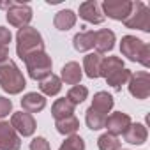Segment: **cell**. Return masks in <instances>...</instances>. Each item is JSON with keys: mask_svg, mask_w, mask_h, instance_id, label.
I'll return each instance as SVG.
<instances>
[{"mask_svg": "<svg viewBox=\"0 0 150 150\" xmlns=\"http://www.w3.org/2000/svg\"><path fill=\"white\" fill-rule=\"evenodd\" d=\"M51 115L55 117V120H62L65 117L74 115V106L64 97V99H57L51 106Z\"/></svg>", "mask_w": 150, "mask_h": 150, "instance_id": "7402d4cb", "label": "cell"}, {"mask_svg": "<svg viewBox=\"0 0 150 150\" xmlns=\"http://www.w3.org/2000/svg\"><path fill=\"white\" fill-rule=\"evenodd\" d=\"M25 65H27V71H28V76L35 81H41L44 80L46 76L51 74V57L46 53V51H37V53H32L28 55L25 60Z\"/></svg>", "mask_w": 150, "mask_h": 150, "instance_id": "277c9868", "label": "cell"}, {"mask_svg": "<svg viewBox=\"0 0 150 150\" xmlns=\"http://www.w3.org/2000/svg\"><path fill=\"white\" fill-rule=\"evenodd\" d=\"M101 62H103V55H99V53H88L83 58V69H85V74L88 78H92V80L99 78Z\"/></svg>", "mask_w": 150, "mask_h": 150, "instance_id": "d6986e66", "label": "cell"}, {"mask_svg": "<svg viewBox=\"0 0 150 150\" xmlns=\"http://www.w3.org/2000/svg\"><path fill=\"white\" fill-rule=\"evenodd\" d=\"M80 18L88 21V23H94V25H99L104 21V14L101 11V6L96 0H87V2L80 4Z\"/></svg>", "mask_w": 150, "mask_h": 150, "instance_id": "7c38bea8", "label": "cell"}, {"mask_svg": "<svg viewBox=\"0 0 150 150\" xmlns=\"http://www.w3.org/2000/svg\"><path fill=\"white\" fill-rule=\"evenodd\" d=\"M9 60V48L7 46H0V64H4Z\"/></svg>", "mask_w": 150, "mask_h": 150, "instance_id": "d6a6232c", "label": "cell"}, {"mask_svg": "<svg viewBox=\"0 0 150 150\" xmlns=\"http://www.w3.org/2000/svg\"><path fill=\"white\" fill-rule=\"evenodd\" d=\"M30 150H50V143H48L46 138L37 136L30 141Z\"/></svg>", "mask_w": 150, "mask_h": 150, "instance_id": "f546056e", "label": "cell"}, {"mask_svg": "<svg viewBox=\"0 0 150 150\" xmlns=\"http://www.w3.org/2000/svg\"><path fill=\"white\" fill-rule=\"evenodd\" d=\"M55 127H57V131H58L60 134L72 136V134H76V131L80 129V120L74 117V115H71V117H65V118H62V120H57Z\"/></svg>", "mask_w": 150, "mask_h": 150, "instance_id": "603a6c76", "label": "cell"}, {"mask_svg": "<svg viewBox=\"0 0 150 150\" xmlns=\"http://www.w3.org/2000/svg\"><path fill=\"white\" fill-rule=\"evenodd\" d=\"M127 83H129V92L132 97L143 101L150 96V76L146 71H138V72L131 74Z\"/></svg>", "mask_w": 150, "mask_h": 150, "instance_id": "52a82bcc", "label": "cell"}, {"mask_svg": "<svg viewBox=\"0 0 150 150\" xmlns=\"http://www.w3.org/2000/svg\"><path fill=\"white\" fill-rule=\"evenodd\" d=\"M131 71L129 69H118V71H115L113 74H110V76L106 78V81H108V85L113 88V90H122V85H125L127 81H129V78H131Z\"/></svg>", "mask_w": 150, "mask_h": 150, "instance_id": "cb8c5ba5", "label": "cell"}, {"mask_svg": "<svg viewBox=\"0 0 150 150\" xmlns=\"http://www.w3.org/2000/svg\"><path fill=\"white\" fill-rule=\"evenodd\" d=\"M85 122H87L88 129H92V131H99V129L104 127L106 117L101 115V113H97V111H94L92 108H88V110H87V115H85Z\"/></svg>", "mask_w": 150, "mask_h": 150, "instance_id": "4316f807", "label": "cell"}, {"mask_svg": "<svg viewBox=\"0 0 150 150\" xmlns=\"http://www.w3.org/2000/svg\"><path fill=\"white\" fill-rule=\"evenodd\" d=\"M53 25H55L57 30L65 32V30H69V28H72L74 25H76V14H74L71 9L58 11L55 14V18H53Z\"/></svg>", "mask_w": 150, "mask_h": 150, "instance_id": "ffe728a7", "label": "cell"}, {"mask_svg": "<svg viewBox=\"0 0 150 150\" xmlns=\"http://www.w3.org/2000/svg\"><path fill=\"white\" fill-rule=\"evenodd\" d=\"M118 69H124L122 58H118V57H106V58H103V62H101V72H99V76H103V78L106 80L110 74H113V72L118 71Z\"/></svg>", "mask_w": 150, "mask_h": 150, "instance_id": "d4e9b609", "label": "cell"}, {"mask_svg": "<svg viewBox=\"0 0 150 150\" xmlns=\"http://www.w3.org/2000/svg\"><path fill=\"white\" fill-rule=\"evenodd\" d=\"M13 129L21 136H32L35 132V118L27 111H16L11 117Z\"/></svg>", "mask_w": 150, "mask_h": 150, "instance_id": "9c48e42d", "label": "cell"}, {"mask_svg": "<svg viewBox=\"0 0 150 150\" xmlns=\"http://www.w3.org/2000/svg\"><path fill=\"white\" fill-rule=\"evenodd\" d=\"M96 44V32L94 30H83V32H78L72 39V46L76 51L83 53V51H88L92 50Z\"/></svg>", "mask_w": 150, "mask_h": 150, "instance_id": "e0dca14e", "label": "cell"}, {"mask_svg": "<svg viewBox=\"0 0 150 150\" xmlns=\"http://www.w3.org/2000/svg\"><path fill=\"white\" fill-rule=\"evenodd\" d=\"M0 87H2L4 92H7L11 96L23 92V88L27 87L23 72L13 60L0 64Z\"/></svg>", "mask_w": 150, "mask_h": 150, "instance_id": "6da1fadb", "label": "cell"}, {"mask_svg": "<svg viewBox=\"0 0 150 150\" xmlns=\"http://www.w3.org/2000/svg\"><path fill=\"white\" fill-rule=\"evenodd\" d=\"M101 11L104 14V18H111L117 21H124L127 20V16L132 11V2L131 0H104Z\"/></svg>", "mask_w": 150, "mask_h": 150, "instance_id": "8992f818", "label": "cell"}, {"mask_svg": "<svg viewBox=\"0 0 150 150\" xmlns=\"http://www.w3.org/2000/svg\"><path fill=\"white\" fill-rule=\"evenodd\" d=\"M127 28H138L141 32H150V9L143 2H132V11L124 20Z\"/></svg>", "mask_w": 150, "mask_h": 150, "instance_id": "5b68a950", "label": "cell"}, {"mask_svg": "<svg viewBox=\"0 0 150 150\" xmlns=\"http://www.w3.org/2000/svg\"><path fill=\"white\" fill-rule=\"evenodd\" d=\"M39 88L44 96H57L62 90V80L51 72L50 76H46L44 80L39 81Z\"/></svg>", "mask_w": 150, "mask_h": 150, "instance_id": "44dd1931", "label": "cell"}, {"mask_svg": "<svg viewBox=\"0 0 150 150\" xmlns=\"http://www.w3.org/2000/svg\"><path fill=\"white\" fill-rule=\"evenodd\" d=\"M44 106H46V99H44V96H41V94H37V92H28V94H25L23 96V99H21V108H23V111H27V113H37V111H42L44 110Z\"/></svg>", "mask_w": 150, "mask_h": 150, "instance_id": "5bb4252c", "label": "cell"}, {"mask_svg": "<svg viewBox=\"0 0 150 150\" xmlns=\"http://www.w3.org/2000/svg\"><path fill=\"white\" fill-rule=\"evenodd\" d=\"M6 18H7V21H9L13 27L23 28V27H28V23H30V20H32V9H30L27 4L16 2L13 7L7 9Z\"/></svg>", "mask_w": 150, "mask_h": 150, "instance_id": "ba28073f", "label": "cell"}, {"mask_svg": "<svg viewBox=\"0 0 150 150\" xmlns=\"http://www.w3.org/2000/svg\"><path fill=\"white\" fill-rule=\"evenodd\" d=\"M62 146L67 148V150H85V141H83L81 136L72 134V136H69V138L62 143Z\"/></svg>", "mask_w": 150, "mask_h": 150, "instance_id": "f1b7e54d", "label": "cell"}, {"mask_svg": "<svg viewBox=\"0 0 150 150\" xmlns=\"http://www.w3.org/2000/svg\"><path fill=\"white\" fill-rule=\"evenodd\" d=\"M131 117L127 113H122V111H115L111 113L110 117H106V122H104V127L108 129L110 134L113 136H120L127 131V127L131 125Z\"/></svg>", "mask_w": 150, "mask_h": 150, "instance_id": "8fae6325", "label": "cell"}, {"mask_svg": "<svg viewBox=\"0 0 150 150\" xmlns=\"http://www.w3.org/2000/svg\"><path fill=\"white\" fill-rule=\"evenodd\" d=\"M113 104H115V101H113V97L108 92H97V94H94V99H92V106L90 108L94 111L108 117V113L113 110Z\"/></svg>", "mask_w": 150, "mask_h": 150, "instance_id": "2e32d148", "label": "cell"}, {"mask_svg": "<svg viewBox=\"0 0 150 150\" xmlns=\"http://www.w3.org/2000/svg\"><path fill=\"white\" fill-rule=\"evenodd\" d=\"M16 51L21 60H25L28 55L44 51V41L42 35L34 27H23L16 34Z\"/></svg>", "mask_w": 150, "mask_h": 150, "instance_id": "7a4b0ae2", "label": "cell"}, {"mask_svg": "<svg viewBox=\"0 0 150 150\" xmlns=\"http://www.w3.org/2000/svg\"><path fill=\"white\" fill-rule=\"evenodd\" d=\"M21 141L9 122H0V150H20Z\"/></svg>", "mask_w": 150, "mask_h": 150, "instance_id": "30bf717a", "label": "cell"}, {"mask_svg": "<svg viewBox=\"0 0 150 150\" xmlns=\"http://www.w3.org/2000/svg\"><path fill=\"white\" fill-rule=\"evenodd\" d=\"M87 96H88V88L87 87H83V85H74L69 92H67V101L72 104V106H78V104H81L85 99H87Z\"/></svg>", "mask_w": 150, "mask_h": 150, "instance_id": "484cf974", "label": "cell"}, {"mask_svg": "<svg viewBox=\"0 0 150 150\" xmlns=\"http://www.w3.org/2000/svg\"><path fill=\"white\" fill-rule=\"evenodd\" d=\"M58 150H67V148H64V146H60V148H58Z\"/></svg>", "mask_w": 150, "mask_h": 150, "instance_id": "e575fe53", "label": "cell"}, {"mask_svg": "<svg viewBox=\"0 0 150 150\" xmlns=\"http://www.w3.org/2000/svg\"><path fill=\"white\" fill-rule=\"evenodd\" d=\"M120 51L132 62H139L143 67H150V46L136 35H124L120 41Z\"/></svg>", "mask_w": 150, "mask_h": 150, "instance_id": "3957f363", "label": "cell"}, {"mask_svg": "<svg viewBox=\"0 0 150 150\" xmlns=\"http://www.w3.org/2000/svg\"><path fill=\"white\" fill-rule=\"evenodd\" d=\"M13 35H11V30L9 28H4V27H0V46H7L11 42Z\"/></svg>", "mask_w": 150, "mask_h": 150, "instance_id": "1f68e13d", "label": "cell"}, {"mask_svg": "<svg viewBox=\"0 0 150 150\" xmlns=\"http://www.w3.org/2000/svg\"><path fill=\"white\" fill-rule=\"evenodd\" d=\"M97 146H99V150H120V141L117 136L104 132L97 138Z\"/></svg>", "mask_w": 150, "mask_h": 150, "instance_id": "83f0119b", "label": "cell"}, {"mask_svg": "<svg viewBox=\"0 0 150 150\" xmlns=\"http://www.w3.org/2000/svg\"><path fill=\"white\" fill-rule=\"evenodd\" d=\"M81 76H83V72H81V67L78 62H67L64 67H62V81H65V85H78L81 81Z\"/></svg>", "mask_w": 150, "mask_h": 150, "instance_id": "9a60e30c", "label": "cell"}, {"mask_svg": "<svg viewBox=\"0 0 150 150\" xmlns=\"http://www.w3.org/2000/svg\"><path fill=\"white\" fill-rule=\"evenodd\" d=\"M16 2H14V0H11V2H0V7H2V9H9V7H13Z\"/></svg>", "mask_w": 150, "mask_h": 150, "instance_id": "836d02e7", "label": "cell"}, {"mask_svg": "<svg viewBox=\"0 0 150 150\" xmlns=\"http://www.w3.org/2000/svg\"><path fill=\"white\" fill-rule=\"evenodd\" d=\"M11 110H13V103H11V99L0 96V118L7 117V115L11 113Z\"/></svg>", "mask_w": 150, "mask_h": 150, "instance_id": "4dcf8cb0", "label": "cell"}, {"mask_svg": "<svg viewBox=\"0 0 150 150\" xmlns=\"http://www.w3.org/2000/svg\"><path fill=\"white\" fill-rule=\"evenodd\" d=\"M146 127L143 124H131L127 127V131L124 132V139L131 145H143L146 141Z\"/></svg>", "mask_w": 150, "mask_h": 150, "instance_id": "ac0fdd59", "label": "cell"}, {"mask_svg": "<svg viewBox=\"0 0 150 150\" xmlns=\"http://www.w3.org/2000/svg\"><path fill=\"white\" fill-rule=\"evenodd\" d=\"M113 46H115V34L110 28H103L96 32V44H94V48L97 50L96 53L99 55L108 53L113 50Z\"/></svg>", "mask_w": 150, "mask_h": 150, "instance_id": "4fadbf2b", "label": "cell"}]
</instances>
